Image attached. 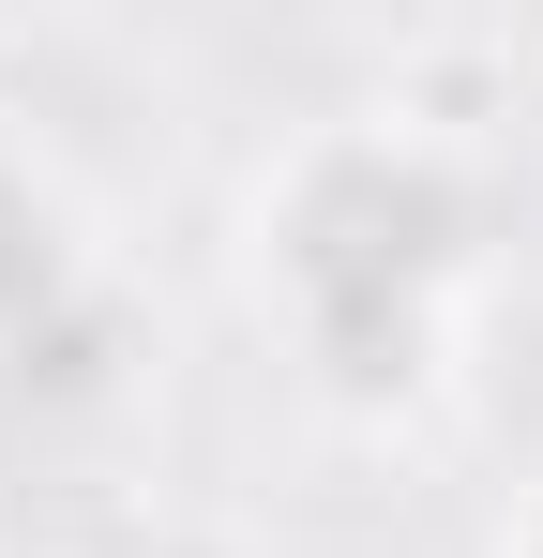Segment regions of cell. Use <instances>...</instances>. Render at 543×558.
I'll use <instances>...</instances> for the list:
<instances>
[{
    "mask_svg": "<svg viewBox=\"0 0 543 558\" xmlns=\"http://www.w3.org/2000/svg\"><path fill=\"white\" fill-rule=\"evenodd\" d=\"M242 302L333 423H423L498 302V182L393 106H333L242 182Z\"/></svg>",
    "mask_w": 543,
    "mask_h": 558,
    "instance_id": "1",
    "label": "cell"
},
{
    "mask_svg": "<svg viewBox=\"0 0 543 558\" xmlns=\"http://www.w3.org/2000/svg\"><path fill=\"white\" fill-rule=\"evenodd\" d=\"M90 302H106V257H90L61 167H46L31 136H0V377H31Z\"/></svg>",
    "mask_w": 543,
    "mask_h": 558,
    "instance_id": "2",
    "label": "cell"
},
{
    "mask_svg": "<svg viewBox=\"0 0 543 558\" xmlns=\"http://www.w3.org/2000/svg\"><path fill=\"white\" fill-rule=\"evenodd\" d=\"M483 558H543V468L498 498V529H483Z\"/></svg>",
    "mask_w": 543,
    "mask_h": 558,
    "instance_id": "3",
    "label": "cell"
}]
</instances>
